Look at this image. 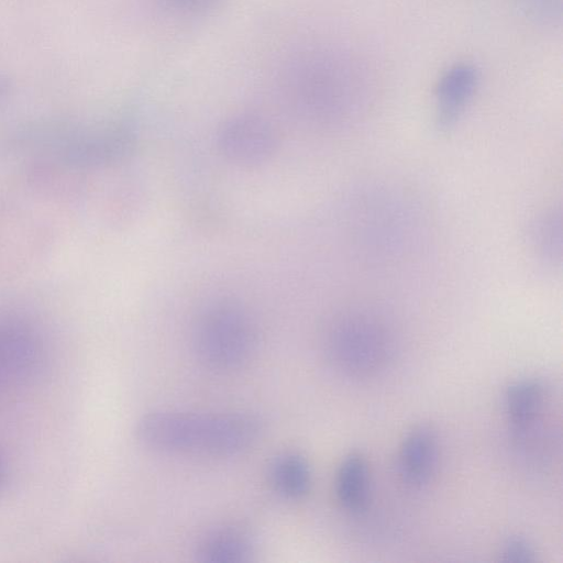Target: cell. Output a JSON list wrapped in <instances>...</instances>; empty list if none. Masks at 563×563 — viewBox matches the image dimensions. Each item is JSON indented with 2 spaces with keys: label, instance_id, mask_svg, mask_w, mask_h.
I'll return each mask as SVG.
<instances>
[{
  "label": "cell",
  "instance_id": "cell-10",
  "mask_svg": "<svg viewBox=\"0 0 563 563\" xmlns=\"http://www.w3.org/2000/svg\"><path fill=\"white\" fill-rule=\"evenodd\" d=\"M268 478L280 496L299 499L309 492L311 486L310 465L301 454L285 452L271 462Z\"/></svg>",
  "mask_w": 563,
  "mask_h": 563
},
{
  "label": "cell",
  "instance_id": "cell-5",
  "mask_svg": "<svg viewBox=\"0 0 563 563\" xmlns=\"http://www.w3.org/2000/svg\"><path fill=\"white\" fill-rule=\"evenodd\" d=\"M276 139L271 125L263 119L244 114L228 121L219 133V146L231 161L256 164L274 151Z\"/></svg>",
  "mask_w": 563,
  "mask_h": 563
},
{
  "label": "cell",
  "instance_id": "cell-13",
  "mask_svg": "<svg viewBox=\"0 0 563 563\" xmlns=\"http://www.w3.org/2000/svg\"><path fill=\"white\" fill-rule=\"evenodd\" d=\"M500 560L505 562H534L536 552L528 541L521 538H511L501 547Z\"/></svg>",
  "mask_w": 563,
  "mask_h": 563
},
{
  "label": "cell",
  "instance_id": "cell-15",
  "mask_svg": "<svg viewBox=\"0 0 563 563\" xmlns=\"http://www.w3.org/2000/svg\"><path fill=\"white\" fill-rule=\"evenodd\" d=\"M1 475H2V466H1V462H0V482H1Z\"/></svg>",
  "mask_w": 563,
  "mask_h": 563
},
{
  "label": "cell",
  "instance_id": "cell-12",
  "mask_svg": "<svg viewBox=\"0 0 563 563\" xmlns=\"http://www.w3.org/2000/svg\"><path fill=\"white\" fill-rule=\"evenodd\" d=\"M530 240L534 252L547 263L554 264L561 258L562 249V218L561 212L550 209L532 223Z\"/></svg>",
  "mask_w": 563,
  "mask_h": 563
},
{
  "label": "cell",
  "instance_id": "cell-14",
  "mask_svg": "<svg viewBox=\"0 0 563 563\" xmlns=\"http://www.w3.org/2000/svg\"><path fill=\"white\" fill-rule=\"evenodd\" d=\"M169 5L183 11H199L210 5L213 0H165Z\"/></svg>",
  "mask_w": 563,
  "mask_h": 563
},
{
  "label": "cell",
  "instance_id": "cell-4",
  "mask_svg": "<svg viewBox=\"0 0 563 563\" xmlns=\"http://www.w3.org/2000/svg\"><path fill=\"white\" fill-rule=\"evenodd\" d=\"M198 360L214 371L243 366L255 346V335L247 316L231 305H219L202 314L194 334Z\"/></svg>",
  "mask_w": 563,
  "mask_h": 563
},
{
  "label": "cell",
  "instance_id": "cell-9",
  "mask_svg": "<svg viewBox=\"0 0 563 563\" xmlns=\"http://www.w3.org/2000/svg\"><path fill=\"white\" fill-rule=\"evenodd\" d=\"M335 492L341 505L350 511L363 510L369 496V472L365 457L351 453L339 466Z\"/></svg>",
  "mask_w": 563,
  "mask_h": 563
},
{
  "label": "cell",
  "instance_id": "cell-8",
  "mask_svg": "<svg viewBox=\"0 0 563 563\" xmlns=\"http://www.w3.org/2000/svg\"><path fill=\"white\" fill-rule=\"evenodd\" d=\"M545 386L536 378L512 383L505 394L508 420L518 440L532 435L545 405Z\"/></svg>",
  "mask_w": 563,
  "mask_h": 563
},
{
  "label": "cell",
  "instance_id": "cell-3",
  "mask_svg": "<svg viewBox=\"0 0 563 563\" xmlns=\"http://www.w3.org/2000/svg\"><path fill=\"white\" fill-rule=\"evenodd\" d=\"M343 70L329 52H300L282 69V87L301 115L316 122H331L342 114L347 102Z\"/></svg>",
  "mask_w": 563,
  "mask_h": 563
},
{
  "label": "cell",
  "instance_id": "cell-11",
  "mask_svg": "<svg viewBox=\"0 0 563 563\" xmlns=\"http://www.w3.org/2000/svg\"><path fill=\"white\" fill-rule=\"evenodd\" d=\"M197 558L210 563H240L250 560L253 548L249 537L236 528H220L201 539Z\"/></svg>",
  "mask_w": 563,
  "mask_h": 563
},
{
  "label": "cell",
  "instance_id": "cell-2",
  "mask_svg": "<svg viewBox=\"0 0 563 563\" xmlns=\"http://www.w3.org/2000/svg\"><path fill=\"white\" fill-rule=\"evenodd\" d=\"M393 350L394 333L389 322L380 311L366 306L341 312L325 335L330 361L352 376H371L383 369Z\"/></svg>",
  "mask_w": 563,
  "mask_h": 563
},
{
  "label": "cell",
  "instance_id": "cell-7",
  "mask_svg": "<svg viewBox=\"0 0 563 563\" xmlns=\"http://www.w3.org/2000/svg\"><path fill=\"white\" fill-rule=\"evenodd\" d=\"M439 460V439L435 430L426 423L413 427L402 440L399 470L404 481L422 487L432 478Z\"/></svg>",
  "mask_w": 563,
  "mask_h": 563
},
{
  "label": "cell",
  "instance_id": "cell-6",
  "mask_svg": "<svg viewBox=\"0 0 563 563\" xmlns=\"http://www.w3.org/2000/svg\"><path fill=\"white\" fill-rule=\"evenodd\" d=\"M478 82L476 68L466 63L451 66L435 88V123L440 130L455 125L472 100Z\"/></svg>",
  "mask_w": 563,
  "mask_h": 563
},
{
  "label": "cell",
  "instance_id": "cell-1",
  "mask_svg": "<svg viewBox=\"0 0 563 563\" xmlns=\"http://www.w3.org/2000/svg\"><path fill=\"white\" fill-rule=\"evenodd\" d=\"M262 430L260 419L250 413L162 410L143 416L135 433L144 446L158 452L230 456L256 443Z\"/></svg>",
  "mask_w": 563,
  "mask_h": 563
}]
</instances>
